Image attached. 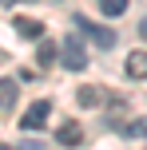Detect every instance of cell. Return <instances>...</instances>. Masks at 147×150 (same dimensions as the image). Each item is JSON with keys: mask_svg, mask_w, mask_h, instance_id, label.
I'll use <instances>...</instances> for the list:
<instances>
[{"mask_svg": "<svg viewBox=\"0 0 147 150\" xmlns=\"http://www.w3.org/2000/svg\"><path fill=\"white\" fill-rule=\"evenodd\" d=\"M48 115H52V103L40 99V103H32L28 111L20 115V127H24V130H36V127H44V122H48Z\"/></svg>", "mask_w": 147, "mask_h": 150, "instance_id": "cell-3", "label": "cell"}, {"mask_svg": "<svg viewBox=\"0 0 147 150\" xmlns=\"http://www.w3.org/2000/svg\"><path fill=\"white\" fill-rule=\"evenodd\" d=\"M127 75L131 79H147V52H131L127 55Z\"/></svg>", "mask_w": 147, "mask_h": 150, "instance_id": "cell-5", "label": "cell"}, {"mask_svg": "<svg viewBox=\"0 0 147 150\" xmlns=\"http://www.w3.org/2000/svg\"><path fill=\"white\" fill-rule=\"evenodd\" d=\"M36 55H40V67H48V63L56 59V44H48V40H40V52H36Z\"/></svg>", "mask_w": 147, "mask_h": 150, "instance_id": "cell-10", "label": "cell"}, {"mask_svg": "<svg viewBox=\"0 0 147 150\" xmlns=\"http://www.w3.org/2000/svg\"><path fill=\"white\" fill-rule=\"evenodd\" d=\"M60 59H64V67L68 71H84L87 67V52H84V44L80 40H64V47H60Z\"/></svg>", "mask_w": 147, "mask_h": 150, "instance_id": "cell-2", "label": "cell"}, {"mask_svg": "<svg viewBox=\"0 0 147 150\" xmlns=\"http://www.w3.org/2000/svg\"><path fill=\"white\" fill-rule=\"evenodd\" d=\"M16 95H20V91H16V83H12V79H0V107H12Z\"/></svg>", "mask_w": 147, "mask_h": 150, "instance_id": "cell-7", "label": "cell"}, {"mask_svg": "<svg viewBox=\"0 0 147 150\" xmlns=\"http://www.w3.org/2000/svg\"><path fill=\"white\" fill-rule=\"evenodd\" d=\"M139 36H143V40H147V20H143V24H139Z\"/></svg>", "mask_w": 147, "mask_h": 150, "instance_id": "cell-12", "label": "cell"}, {"mask_svg": "<svg viewBox=\"0 0 147 150\" xmlns=\"http://www.w3.org/2000/svg\"><path fill=\"white\" fill-rule=\"evenodd\" d=\"M56 138H60L64 146H80L84 142V127H80V122H64V127L56 130Z\"/></svg>", "mask_w": 147, "mask_h": 150, "instance_id": "cell-4", "label": "cell"}, {"mask_svg": "<svg viewBox=\"0 0 147 150\" xmlns=\"http://www.w3.org/2000/svg\"><path fill=\"white\" fill-rule=\"evenodd\" d=\"M72 20H76V28L84 32L87 40H92V44H100V47H115V32L111 28H103V24H95V20H87V16H72Z\"/></svg>", "mask_w": 147, "mask_h": 150, "instance_id": "cell-1", "label": "cell"}, {"mask_svg": "<svg viewBox=\"0 0 147 150\" xmlns=\"http://www.w3.org/2000/svg\"><path fill=\"white\" fill-rule=\"evenodd\" d=\"M127 134H131V138H143L147 134V119H135L131 127H127Z\"/></svg>", "mask_w": 147, "mask_h": 150, "instance_id": "cell-11", "label": "cell"}, {"mask_svg": "<svg viewBox=\"0 0 147 150\" xmlns=\"http://www.w3.org/2000/svg\"><path fill=\"white\" fill-rule=\"evenodd\" d=\"M0 150H12V146H8V142H0Z\"/></svg>", "mask_w": 147, "mask_h": 150, "instance_id": "cell-13", "label": "cell"}, {"mask_svg": "<svg viewBox=\"0 0 147 150\" xmlns=\"http://www.w3.org/2000/svg\"><path fill=\"white\" fill-rule=\"evenodd\" d=\"M16 32H20V36H28V40H40V36H44V28H40L36 20H28V16H20V20H16Z\"/></svg>", "mask_w": 147, "mask_h": 150, "instance_id": "cell-6", "label": "cell"}, {"mask_svg": "<svg viewBox=\"0 0 147 150\" xmlns=\"http://www.w3.org/2000/svg\"><path fill=\"white\" fill-rule=\"evenodd\" d=\"M76 99H80V107H95L103 95H100V87H80V95H76Z\"/></svg>", "mask_w": 147, "mask_h": 150, "instance_id": "cell-8", "label": "cell"}, {"mask_svg": "<svg viewBox=\"0 0 147 150\" xmlns=\"http://www.w3.org/2000/svg\"><path fill=\"white\" fill-rule=\"evenodd\" d=\"M100 8H103V16H123L127 0H100Z\"/></svg>", "mask_w": 147, "mask_h": 150, "instance_id": "cell-9", "label": "cell"}, {"mask_svg": "<svg viewBox=\"0 0 147 150\" xmlns=\"http://www.w3.org/2000/svg\"><path fill=\"white\" fill-rule=\"evenodd\" d=\"M0 4H12V0H0Z\"/></svg>", "mask_w": 147, "mask_h": 150, "instance_id": "cell-14", "label": "cell"}]
</instances>
